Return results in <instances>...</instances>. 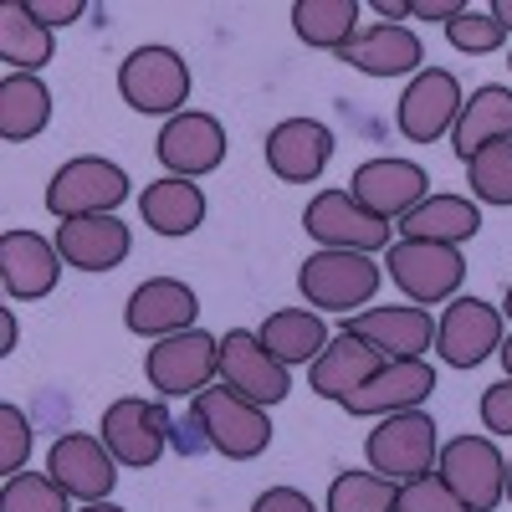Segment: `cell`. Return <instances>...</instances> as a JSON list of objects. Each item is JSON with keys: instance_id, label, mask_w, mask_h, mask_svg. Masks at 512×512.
<instances>
[{"instance_id": "cell-17", "label": "cell", "mask_w": 512, "mask_h": 512, "mask_svg": "<svg viewBox=\"0 0 512 512\" xmlns=\"http://www.w3.org/2000/svg\"><path fill=\"white\" fill-rule=\"evenodd\" d=\"M47 477L77 502H108V492L118 482V461L103 446V436L72 431V436H57V446L47 456Z\"/></svg>"}, {"instance_id": "cell-10", "label": "cell", "mask_w": 512, "mask_h": 512, "mask_svg": "<svg viewBox=\"0 0 512 512\" xmlns=\"http://www.w3.org/2000/svg\"><path fill=\"white\" fill-rule=\"evenodd\" d=\"M98 436H103V446L113 451L118 466L144 472V466H154L169 446V410L154 405V400H139V395H123L103 410Z\"/></svg>"}, {"instance_id": "cell-45", "label": "cell", "mask_w": 512, "mask_h": 512, "mask_svg": "<svg viewBox=\"0 0 512 512\" xmlns=\"http://www.w3.org/2000/svg\"><path fill=\"white\" fill-rule=\"evenodd\" d=\"M82 512H123V507H113V502H88Z\"/></svg>"}, {"instance_id": "cell-48", "label": "cell", "mask_w": 512, "mask_h": 512, "mask_svg": "<svg viewBox=\"0 0 512 512\" xmlns=\"http://www.w3.org/2000/svg\"><path fill=\"white\" fill-rule=\"evenodd\" d=\"M507 67H512V57H507Z\"/></svg>"}, {"instance_id": "cell-47", "label": "cell", "mask_w": 512, "mask_h": 512, "mask_svg": "<svg viewBox=\"0 0 512 512\" xmlns=\"http://www.w3.org/2000/svg\"><path fill=\"white\" fill-rule=\"evenodd\" d=\"M507 502H512V461H507Z\"/></svg>"}, {"instance_id": "cell-23", "label": "cell", "mask_w": 512, "mask_h": 512, "mask_svg": "<svg viewBox=\"0 0 512 512\" xmlns=\"http://www.w3.org/2000/svg\"><path fill=\"white\" fill-rule=\"evenodd\" d=\"M338 62H349L364 77H415L420 62H425V47H420V36L410 26L374 21V26H364L349 41L344 52H338Z\"/></svg>"}, {"instance_id": "cell-27", "label": "cell", "mask_w": 512, "mask_h": 512, "mask_svg": "<svg viewBox=\"0 0 512 512\" xmlns=\"http://www.w3.org/2000/svg\"><path fill=\"white\" fill-rule=\"evenodd\" d=\"M139 216L159 236H190L205 221V190L195 180H180V175L149 180L144 195H139Z\"/></svg>"}, {"instance_id": "cell-5", "label": "cell", "mask_w": 512, "mask_h": 512, "mask_svg": "<svg viewBox=\"0 0 512 512\" xmlns=\"http://www.w3.org/2000/svg\"><path fill=\"white\" fill-rule=\"evenodd\" d=\"M384 272H390V282L410 297L415 308H431V303H451L461 277H466V256L461 246H431V241H390V251H384Z\"/></svg>"}, {"instance_id": "cell-39", "label": "cell", "mask_w": 512, "mask_h": 512, "mask_svg": "<svg viewBox=\"0 0 512 512\" xmlns=\"http://www.w3.org/2000/svg\"><path fill=\"white\" fill-rule=\"evenodd\" d=\"M26 11L52 31V26H72L88 16V0H26Z\"/></svg>"}, {"instance_id": "cell-32", "label": "cell", "mask_w": 512, "mask_h": 512, "mask_svg": "<svg viewBox=\"0 0 512 512\" xmlns=\"http://www.w3.org/2000/svg\"><path fill=\"white\" fill-rule=\"evenodd\" d=\"M395 482L379 472H338L323 512H395Z\"/></svg>"}, {"instance_id": "cell-29", "label": "cell", "mask_w": 512, "mask_h": 512, "mask_svg": "<svg viewBox=\"0 0 512 512\" xmlns=\"http://www.w3.org/2000/svg\"><path fill=\"white\" fill-rule=\"evenodd\" d=\"M52 123V88L36 72H11L0 82V139L26 144Z\"/></svg>"}, {"instance_id": "cell-16", "label": "cell", "mask_w": 512, "mask_h": 512, "mask_svg": "<svg viewBox=\"0 0 512 512\" xmlns=\"http://www.w3.org/2000/svg\"><path fill=\"white\" fill-rule=\"evenodd\" d=\"M431 390H436L431 359H390L344 400V410L364 415V420H384V415H400V410H420L431 400Z\"/></svg>"}, {"instance_id": "cell-18", "label": "cell", "mask_w": 512, "mask_h": 512, "mask_svg": "<svg viewBox=\"0 0 512 512\" xmlns=\"http://www.w3.org/2000/svg\"><path fill=\"white\" fill-rule=\"evenodd\" d=\"M195 313H200V297L190 282L180 277H149L128 292V308H123V323L128 333L139 338H175V333H190L195 328Z\"/></svg>"}, {"instance_id": "cell-40", "label": "cell", "mask_w": 512, "mask_h": 512, "mask_svg": "<svg viewBox=\"0 0 512 512\" xmlns=\"http://www.w3.org/2000/svg\"><path fill=\"white\" fill-rule=\"evenodd\" d=\"M251 512H318V502L303 487H267L251 502Z\"/></svg>"}, {"instance_id": "cell-1", "label": "cell", "mask_w": 512, "mask_h": 512, "mask_svg": "<svg viewBox=\"0 0 512 512\" xmlns=\"http://www.w3.org/2000/svg\"><path fill=\"white\" fill-rule=\"evenodd\" d=\"M190 415H195L200 441L216 451V456H226V461H256V456L272 446V420H267V410L251 405V400H241L236 390H226V384H221V390L195 395Z\"/></svg>"}, {"instance_id": "cell-33", "label": "cell", "mask_w": 512, "mask_h": 512, "mask_svg": "<svg viewBox=\"0 0 512 512\" xmlns=\"http://www.w3.org/2000/svg\"><path fill=\"white\" fill-rule=\"evenodd\" d=\"M466 185L482 205H512V139L487 144L466 159Z\"/></svg>"}, {"instance_id": "cell-44", "label": "cell", "mask_w": 512, "mask_h": 512, "mask_svg": "<svg viewBox=\"0 0 512 512\" xmlns=\"http://www.w3.org/2000/svg\"><path fill=\"white\" fill-rule=\"evenodd\" d=\"M497 359H502V369H507V379H512V338H502V349H497Z\"/></svg>"}, {"instance_id": "cell-30", "label": "cell", "mask_w": 512, "mask_h": 512, "mask_svg": "<svg viewBox=\"0 0 512 512\" xmlns=\"http://www.w3.org/2000/svg\"><path fill=\"white\" fill-rule=\"evenodd\" d=\"M292 31L318 52H344L359 36V0H297L292 6Z\"/></svg>"}, {"instance_id": "cell-35", "label": "cell", "mask_w": 512, "mask_h": 512, "mask_svg": "<svg viewBox=\"0 0 512 512\" xmlns=\"http://www.w3.org/2000/svg\"><path fill=\"white\" fill-rule=\"evenodd\" d=\"M446 41H451L456 52H466V57H487V52H497L502 41H507V31H502V21L492 11H472V6H466L446 26Z\"/></svg>"}, {"instance_id": "cell-14", "label": "cell", "mask_w": 512, "mask_h": 512, "mask_svg": "<svg viewBox=\"0 0 512 512\" xmlns=\"http://www.w3.org/2000/svg\"><path fill=\"white\" fill-rule=\"evenodd\" d=\"M154 154H159V164L169 169V175L200 180V175H210V169L226 164V128H221L216 113L185 108V113H175V118L159 128Z\"/></svg>"}, {"instance_id": "cell-4", "label": "cell", "mask_w": 512, "mask_h": 512, "mask_svg": "<svg viewBox=\"0 0 512 512\" xmlns=\"http://www.w3.org/2000/svg\"><path fill=\"white\" fill-rule=\"evenodd\" d=\"M436 477L451 487V497L466 512H492L507 502V461L492 436H456L436 456Z\"/></svg>"}, {"instance_id": "cell-11", "label": "cell", "mask_w": 512, "mask_h": 512, "mask_svg": "<svg viewBox=\"0 0 512 512\" xmlns=\"http://www.w3.org/2000/svg\"><path fill=\"white\" fill-rule=\"evenodd\" d=\"M303 226L313 241H323V251H390V221H374L369 210L349 195V190H318L303 210Z\"/></svg>"}, {"instance_id": "cell-46", "label": "cell", "mask_w": 512, "mask_h": 512, "mask_svg": "<svg viewBox=\"0 0 512 512\" xmlns=\"http://www.w3.org/2000/svg\"><path fill=\"white\" fill-rule=\"evenodd\" d=\"M502 313L512 318V282H507V297H502Z\"/></svg>"}, {"instance_id": "cell-6", "label": "cell", "mask_w": 512, "mask_h": 512, "mask_svg": "<svg viewBox=\"0 0 512 512\" xmlns=\"http://www.w3.org/2000/svg\"><path fill=\"white\" fill-rule=\"evenodd\" d=\"M144 374H149V384L159 395H169V400L190 395L195 400L221 379V338H210L205 328L159 338V344L144 354Z\"/></svg>"}, {"instance_id": "cell-42", "label": "cell", "mask_w": 512, "mask_h": 512, "mask_svg": "<svg viewBox=\"0 0 512 512\" xmlns=\"http://www.w3.org/2000/svg\"><path fill=\"white\" fill-rule=\"evenodd\" d=\"M16 349V318L6 313V323H0V354H11Z\"/></svg>"}, {"instance_id": "cell-8", "label": "cell", "mask_w": 512, "mask_h": 512, "mask_svg": "<svg viewBox=\"0 0 512 512\" xmlns=\"http://www.w3.org/2000/svg\"><path fill=\"white\" fill-rule=\"evenodd\" d=\"M128 200V175L113 159L82 154L67 159L52 185H47V210L57 221H82V216H113V210Z\"/></svg>"}, {"instance_id": "cell-41", "label": "cell", "mask_w": 512, "mask_h": 512, "mask_svg": "<svg viewBox=\"0 0 512 512\" xmlns=\"http://www.w3.org/2000/svg\"><path fill=\"white\" fill-rule=\"evenodd\" d=\"M461 11H466L461 0H415V6H410V16H415V21H446V26H451Z\"/></svg>"}, {"instance_id": "cell-2", "label": "cell", "mask_w": 512, "mask_h": 512, "mask_svg": "<svg viewBox=\"0 0 512 512\" xmlns=\"http://www.w3.org/2000/svg\"><path fill=\"white\" fill-rule=\"evenodd\" d=\"M364 456H369V472L400 482H415L425 472H436V456H441V436H436V420L425 410H400V415H384L374 431L364 436Z\"/></svg>"}, {"instance_id": "cell-21", "label": "cell", "mask_w": 512, "mask_h": 512, "mask_svg": "<svg viewBox=\"0 0 512 512\" xmlns=\"http://www.w3.org/2000/svg\"><path fill=\"white\" fill-rule=\"evenodd\" d=\"M62 277V251L57 241L36 236V231H6L0 236V282H6V297L16 303H36L47 297Z\"/></svg>"}, {"instance_id": "cell-12", "label": "cell", "mask_w": 512, "mask_h": 512, "mask_svg": "<svg viewBox=\"0 0 512 512\" xmlns=\"http://www.w3.org/2000/svg\"><path fill=\"white\" fill-rule=\"evenodd\" d=\"M349 195L369 210L374 221H395V226H400L410 210L431 195V175H425L415 159L384 154V159H364V164L354 169Z\"/></svg>"}, {"instance_id": "cell-28", "label": "cell", "mask_w": 512, "mask_h": 512, "mask_svg": "<svg viewBox=\"0 0 512 512\" xmlns=\"http://www.w3.org/2000/svg\"><path fill=\"white\" fill-rule=\"evenodd\" d=\"M256 338L267 344V354L277 359V364H313L323 349H328V328H323V318L313 313V308H277V313H267V323L256 328Z\"/></svg>"}, {"instance_id": "cell-31", "label": "cell", "mask_w": 512, "mask_h": 512, "mask_svg": "<svg viewBox=\"0 0 512 512\" xmlns=\"http://www.w3.org/2000/svg\"><path fill=\"white\" fill-rule=\"evenodd\" d=\"M52 52H57L52 31L26 11V0H11V6L0 11V57H6L16 72H41L52 62Z\"/></svg>"}, {"instance_id": "cell-43", "label": "cell", "mask_w": 512, "mask_h": 512, "mask_svg": "<svg viewBox=\"0 0 512 512\" xmlns=\"http://www.w3.org/2000/svg\"><path fill=\"white\" fill-rule=\"evenodd\" d=\"M492 16L502 21V31H512V0H497V6H492Z\"/></svg>"}, {"instance_id": "cell-38", "label": "cell", "mask_w": 512, "mask_h": 512, "mask_svg": "<svg viewBox=\"0 0 512 512\" xmlns=\"http://www.w3.org/2000/svg\"><path fill=\"white\" fill-rule=\"evenodd\" d=\"M482 425H487L492 436H512V379L487 384V395H482Z\"/></svg>"}, {"instance_id": "cell-36", "label": "cell", "mask_w": 512, "mask_h": 512, "mask_svg": "<svg viewBox=\"0 0 512 512\" xmlns=\"http://www.w3.org/2000/svg\"><path fill=\"white\" fill-rule=\"evenodd\" d=\"M395 512H466V507L451 497V487H446L436 472H425V477H415V482H400Z\"/></svg>"}, {"instance_id": "cell-37", "label": "cell", "mask_w": 512, "mask_h": 512, "mask_svg": "<svg viewBox=\"0 0 512 512\" xmlns=\"http://www.w3.org/2000/svg\"><path fill=\"white\" fill-rule=\"evenodd\" d=\"M31 456V420L16 405H0V472L21 477Z\"/></svg>"}, {"instance_id": "cell-34", "label": "cell", "mask_w": 512, "mask_h": 512, "mask_svg": "<svg viewBox=\"0 0 512 512\" xmlns=\"http://www.w3.org/2000/svg\"><path fill=\"white\" fill-rule=\"evenodd\" d=\"M72 497L47 477V472H21L6 477V492H0V512H72Z\"/></svg>"}, {"instance_id": "cell-25", "label": "cell", "mask_w": 512, "mask_h": 512, "mask_svg": "<svg viewBox=\"0 0 512 512\" xmlns=\"http://www.w3.org/2000/svg\"><path fill=\"white\" fill-rule=\"evenodd\" d=\"M405 241H431V246H461L482 231V205L472 195H425L410 216L395 226Z\"/></svg>"}, {"instance_id": "cell-9", "label": "cell", "mask_w": 512, "mask_h": 512, "mask_svg": "<svg viewBox=\"0 0 512 512\" xmlns=\"http://www.w3.org/2000/svg\"><path fill=\"white\" fill-rule=\"evenodd\" d=\"M461 82L456 72L446 67H420L410 82H405V93L395 103V128L410 139V144H436L441 134H451L456 118H461Z\"/></svg>"}, {"instance_id": "cell-13", "label": "cell", "mask_w": 512, "mask_h": 512, "mask_svg": "<svg viewBox=\"0 0 512 512\" xmlns=\"http://www.w3.org/2000/svg\"><path fill=\"white\" fill-rule=\"evenodd\" d=\"M221 384L236 390L241 400L272 410V405H282L292 395V369L277 364L251 328H231L221 338Z\"/></svg>"}, {"instance_id": "cell-26", "label": "cell", "mask_w": 512, "mask_h": 512, "mask_svg": "<svg viewBox=\"0 0 512 512\" xmlns=\"http://www.w3.org/2000/svg\"><path fill=\"white\" fill-rule=\"evenodd\" d=\"M512 139V88H502V82H487V88H477L472 98L461 103V118L451 128V149L456 159L466 164L477 149L487 144H502Z\"/></svg>"}, {"instance_id": "cell-22", "label": "cell", "mask_w": 512, "mask_h": 512, "mask_svg": "<svg viewBox=\"0 0 512 512\" xmlns=\"http://www.w3.org/2000/svg\"><path fill=\"white\" fill-rule=\"evenodd\" d=\"M379 364H390V359H384L379 349H369L364 338H354V333L338 328V333L328 338V349L308 364V390H313L318 400L344 405L369 374H379Z\"/></svg>"}, {"instance_id": "cell-15", "label": "cell", "mask_w": 512, "mask_h": 512, "mask_svg": "<svg viewBox=\"0 0 512 512\" xmlns=\"http://www.w3.org/2000/svg\"><path fill=\"white\" fill-rule=\"evenodd\" d=\"M502 313L482 297H451L446 313L436 318V354L451 369H477L502 349Z\"/></svg>"}, {"instance_id": "cell-7", "label": "cell", "mask_w": 512, "mask_h": 512, "mask_svg": "<svg viewBox=\"0 0 512 512\" xmlns=\"http://www.w3.org/2000/svg\"><path fill=\"white\" fill-rule=\"evenodd\" d=\"M118 98L134 113L175 118L190 103V62L175 47H139L118 67Z\"/></svg>"}, {"instance_id": "cell-24", "label": "cell", "mask_w": 512, "mask_h": 512, "mask_svg": "<svg viewBox=\"0 0 512 512\" xmlns=\"http://www.w3.org/2000/svg\"><path fill=\"white\" fill-rule=\"evenodd\" d=\"M57 251L77 272H113L134 251V236H128V226L118 216H82V221L57 226Z\"/></svg>"}, {"instance_id": "cell-3", "label": "cell", "mask_w": 512, "mask_h": 512, "mask_svg": "<svg viewBox=\"0 0 512 512\" xmlns=\"http://www.w3.org/2000/svg\"><path fill=\"white\" fill-rule=\"evenodd\" d=\"M379 282H384V267L364 251H313L303 272H297L308 308H323V313H349V308L374 303Z\"/></svg>"}, {"instance_id": "cell-20", "label": "cell", "mask_w": 512, "mask_h": 512, "mask_svg": "<svg viewBox=\"0 0 512 512\" xmlns=\"http://www.w3.org/2000/svg\"><path fill=\"white\" fill-rule=\"evenodd\" d=\"M344 333L364 338L369 349H379L384 359H425L436 344V323L425 308L405 303V308H364V313H349Z\"/></svg>"}, {"instance_id": "cell-19", "label": "cell", "mask_w": 512, "mask_h": 512, "mask_svg": "<svg viewBox=\"0 0 512 512\" xmlns=\"http://www.w3.org/2000/svg\"><path fill=\"white\" fill-rule=\"evenodd\" d=\"M333 159V128L318 118H282L267 134V169L282 185H313Z\"/></svg>"}]
</instances>
